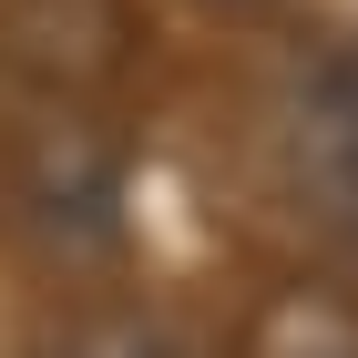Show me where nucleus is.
Wrapping results in <instances>:
<instances>
[{"label":"nucleus","instance_id":"f257e3e1","mask_svg":"<svg viewBox=\"0 0 358 358\" xmlns=\"http://www.w3.org/2000/svg\"><path fill=\"white\" fill-rule=\"evenodd\" d=\"M287 164L328 225H358V52H328L287 83Z\"/></svg>","mask_w":358,"mask_h":358},{"label":"nucleus","instance_id":"f03ea898","mask_svg":"<svg viewBox=\"0 0 358 358\" xmlns=\"http://www.w3.org/2000/svg\"><path fill=\"white\" fill-rule=\"evenodd\" d=\"M21 358H205V338H194L174 307L113 297V307H83V317H52Z\"/></svg>","mask_w":358,"mask_h":358},{"label":"nucleus","instance_id":"7ed1b4c3","mask_svg":"<svg viewBox=\"0 0 358 358\" xmlns=\"http://www.w3.org/2000/svg\"><path fill=\"white\" fill-rule=\"evenodd\" d=\"M246 358H358V307L328 287H287L246 328Z\"/></svg>","mask_w":358,"mask_h":358}]
</instances>
